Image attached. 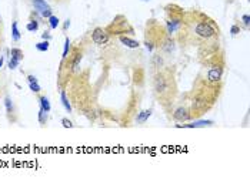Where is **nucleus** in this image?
Listing matches in <instances>:
<instances>
[{
	"instance_id": "nucleus-5",
	"label": "nucleus",
	"mask_w": 250,
	"mask_h": 185,
	"mask_svg": "<svg viewBox=\"0 0 250 185\" xmlns=\"http://www.w3.org/2000/svg\"><path fill=\"white\" fill-rule=\"evenodd\" d=\"M200 64L206 69V77L212 81H222L226 69L225 50L220 47V41H212L197 47Z\"/></svg>"
},
{
	"instance_id": "nucleus-11",
	"label": "nucleus",
	"mask_w": 250,
	"mask_h": 185,
	"mask_svg": "<svg viewBox=\"0 0 250 185\" xmlns=\"http://www.w3.org/2000/svg\"><path fill=\"white\" fill-rule=\"evenodd\" d=\"M176 123H188V121H192L190 120V114H189V110L186 106H179L177 109H174L173 112H172V117Z\"/></svg>"
},
{
	"instance_id": "nucleus-8",
	"label": "nucleus",
	"mask_w": 250,
	"mask_h": 185,
	"mask_svg": "<svg viewBox=\"0 0 250 185\" xmlns=\"http://www.w3.org/2000/svg\"><path fill=\"white\" fill-rule=\"evenodd\" d=\"M104 30H106V33L110 37L133 36V35H135L133 26L129 23L127 18H125V16H122V15L116 16V18H113V21H112L107 27H104Z\"/></svg>"
},
{
	"instance_id": "nucleus-7",
	"label": "nucleus",
	"mask_w": 250,
	"mask_h": 185,
	"mask_svg": "<svg viewBox=\"0 0 250 185\" xmlns=\"http://www.w3.org/2000/svg\"><path fill=\"white\" fill-rule=\"evenodd\" d=\"M82 57H83V50H82L80 46L70 47L69 53L62 57V63L59 66L58 72L59 92H66V87H67L69 81L72 80V77L79 70Z\"/></svg>"
},
{
	"instance_id": "nucleus-26",
	"label": "nucleus",
	"mask_w": 250,
	"mask_h": 185,
	"mask_svg": "<svg viewBox=\"0 0 250 185\" xmlns=\"http://www.w3.org/2000/svg\"><path fill=\"white\" fill-rule=\"evenodd\" d=\"M63 126H64V127H72V123L67 121V120H63Z\"/></svg>"
},
{
	"instance_id": "nucleus-24",
	"label": "nucleus",
	"mask_w": 250,
	"mask_h": 185,
	"mask_svg": "<svg viewBox=\"0 0 250 185\" xmlns=\"http://www.w3.org/2000/svg\"><path fill=\"white\" fill-rule=\"evenodd\" d=\"M30 87H32V90H33V92H40V87H39L36 81H35V84H33V83H30Z\"/></svg>"
},
{
	"instance_id": "nucleus-18",
	"label": "nucleus",
	"mask_w": 250,
	"mask_h": 185,
	"mask_svg": "<svg viewBox=\"0 0 250 185\" xmlns=\"http://www.w3.org/2000/svg\"><path fill=\"white\" fill-rule=\"evenodd\" d=\"M38 27H39V24L36 20H32V21L27 24V30H29V32H36V30H38Z\"/></svg>"
},
{
	"instance_id": "nucleus-1",
	"label": "nucleus",
	"mask_w": 250,
	"mask_h": 185,
	"mask_svg": "<svg viewBox=\"0 0 250 185\" xmlns=\"http://www.w3.org/2000/svg\"><path fill=\"white\" fill-rule=\"evenodd\" d=\"M220 29L216 20L202 10H185L183 18L174 32V41L182 47H200L203 44L219 41Z\"/></svg>"
},
{
	"instance_id": "nucleus-14",
	"label": "nucleus",
	"mask_w": 250,
	"mask_h": 185,
	"mask_svg": "<svg viewBox=\"0 0 250 185\" xmlns=\"http://www.w3.org/2000/svg\"><path fill=\"white\" fill-rule=\"evenodd\" d=\"M119 40L122 41V43H125L127 47H130V49H136V47H139V41H136V40H132V38H129L127 36H119Z\"/></svg>"
},
{
	"instance_id": "nucleus-21",
	"label": "nucleus",
	"mask_w": 250,
	"mask_h": 185,
	"mask_svg": "<svg viewBox=\"0 0 250 185\" xmlns=\"http://www.w3.org/2000/svg\"><path fill=\"white\" fill-rule=\"evenodd\" d=\"M4 43V35H3V24H1V18H0V49Z\"/></svg>"
},
{
	"instance_id": "nucleus-3",
	"label": "nucleus",
	"mask_w": 250,
	"mask_h": 185,
	"mask_svg": "<svg viewBox=\"0 0 250 185\" xmlns=\"http://www.w3.org/2000/svg\"><path fill=\"white\" fill-rule=\"evenodd\" d=\"M66 95L70 98V104L75 110L92 118L96 107V92L90 83V70H77L66 87Z\"/></svg>"
},
{
	"instance_id": "nucleus-12",
	"label": "nucleus",
	"mask_w": 250,
	"mask_h": 185,
	"mask_svg": "<svg viewBox=\"0 0 250 185\" xmlns=\"http://www.w3.org/2000/svg\"><path fill=\"white\" fill-rule=\"evenodd\" d=\"M109 38H110V36H109V35L106 33V30L102 29V27H96V29L93 30V33H92V40H93V43H95V44H99V46L106 44V43L109 41Z\"/></svg>"
},
{
	"instance_id": "nucleus-17",
	"label": "nucleus",
	"mask_w": 250,
	"mask_h": 185,
	"mask_svg": "<svg viewBox=\"0 0 250 185\" xmlns=\"http://www.w3.org/2000/svg\"><path fill=\"white\" fill-rule=\"evenodd\" d=\"M36 49H38L39 52H46V50L49 49V41H42V43H39V44H36Z\"/></svg>"
},
{
	"instance_id": "nucleus-4",
	"label": "nucleus",
	"mask_w": 250,
	"mask_h": 185,
	"mask_svg": "<svg viewBox=\"0 0 250 185\" xmlns=\"http://www.w3.org/2000/svg\"><path fill=\"white\" fill-rule=\"evenodd\" d=\"M152 92L157 104L170 118L179 97V84L173 66H165L152 73Z\"/></svg>"
},
{
	"instance_id": "nucleus-22",
	"label": "nucleus",
	"mask_w": 250,
	"mask_h": 185,
	"mask_svg": "<svg viewBox=\"0 0 250 185\" xmlns=\"http://www.w3.org/2000/svg\"><path fill=\"white\" fill-rule=\"evenodd\" d=\"M13 38L19 40V30H18V24L16 23H13Z\"/></svg>"
},
{
	"instance_id": "nucleus-2",
	"label": "nucleus",
	"mask_w": 250,
	"mask_h": 185,
	"mask_svg": "<svg viewBox=\"0 0 250 185\" xmlns=\"http://www.w3.org/2000/svg\"><path fill=\"white\" fill-rule=\"evenodd\" d=\"M223 81H212L205 74L197 75L193 87L183 94V106L188 107L190 120H199L212 110L220 98Z\"/></svg>"
},
{
	"instance_id": "nucleus-19",
	"label": "nucleus",
	"mask_w": 250,
	"mask_h": 185,
	"mask_svg": "<svg viewBox=\"0 0 250 185\" xmlns=\"http://www.w3.org/2000/svg\"><path fill=\"white\" fill-rule=\"evenodd\" d=\"M12 57H13V58H18L20 61V60L23 58V53L20 52L19 49H13V50H12Z\"/></svg>"
},
{
	"instance_id": "nucleus-27",
	"label": "nucleus",
	"mask_w": 250,
	"mask_h": 185,
	"mask_svg": "<svg viewBox=\"0 0 250 185\" xmlns=\"http://www.w3.org/2000/svg\"><path fill=\"white\" fill-rule=\"evenodd\" d=\"M56 3H67L69 0H55Z\"/></svg>"
},
{
	"instance_id": "nucleus-13",
	"label": "nucleus",
	"mask_w": 250,
	"mask_h": 185,
	"mask_svg": "<svg viewBox=\"0 0 250 185\" xmlns=\"http://www.w3.org/2000/svg\"><path fill=\"white\" fill-rule=\"evenodd\" d=\"M165 55L160 52H154L153 57H152V73L160 70L162 67H165Z\"/></svg>"
},
{
	"instance_id": "nucleus-20",
	"label": "nucleus",
	"mask_w": 250,
	"mask_h": 185,
	"mask_svg": "<svg viewBox=\"0 0 250 185\" xmlns=\"http://www.w3.org/2000/svg\"><path fill=\"white\" fill-rule=\"evenodd\" d=\"M49 21H50V27H52V29H56L59 26V18H55V16H50V18H49Z\"/></svg>"
},
{
	"instance_id": "nucleus-16",
	"label": "nucleus",
	"mask_w": 250,
	"mask_h": 185,
	"mask_svg": "<svg viewBox=\"0 0 250 185\" xmlns=\"http://www.w3.org/2000/svg\"><path fill=\"white\" fill-rule=\"evenodd\" d=\"M35 7H36V9H39L40 12H43V10L49 9V7H47V4H46L43 0H36V1H35Z\"/></svg>"
},
{
	"instance_id": "nucleus-10",
	"label": "nucleus",
	"mask_w": 250,
	"mask_h": 185,
	"mask_svg": "<svg viewBox=\"0 0 250 185\" xmlns=\"http://www.w3.org/2000/svg\"><path fill=\"white\" fill-rule=\"evenodd\" d=\"M139 107H140V92L133 90L132 94H130V97H129V103H127L126 111L123 114V120H122V126L123 127H129L130 126V121L139 114L137 112Z\"/></svg>"
},
{
	"instance_id": "nucleus-6",
	"label": "nucleus",
	"mask_w": 250,
	"mask_h": 185,
	"mask_svg": "<svg viewBox=\"0 0 250 185\" xmlns=\"http://www.w3.org/2000/svg\"><path fill=\"white\" fill-rule=\"evenodd\" d=\"M145 46L149 52L170 55L173 52L174 38L167 33V29L162 21L157 18H149L145 26Z\"/></svg>"
},
{
	"instance_id": "nucleus-23",
	"label": "nucleus",
	"mask_w": 250,
	"mask_h": 185,
	"mask_svg": "<svg viewBox=\"0 0 250 185\" xmlns=\"http://www.w3.org/2000/svg\"><path fill=\"white\" fill-rule=\"evenodd\" d=\"M18 64H19V60H18V58H13V57H12V60H10V63H9V67H10V69H15V67L18 66Z\"/></svg>"
},
{
	"instance_id": "nucleus-25",
	"label": "nucleus",
	"mask_w": 250,
	"mask_h": 185,
	"mask_svg": "<svg viewBox=\"0 0 250 185\" xmlns=\"http://www.w3.org/2000/svg\"><path fill=\"white\" fill-rule=\"evenodd\" d=\"M42 13H43L44 18H50V16H52V10H50V9H46V10H43Z\"/></svg>"
},
{
	"instance_id": "nucleus-15",
	"label": "nucleus",
	"mask_w": 250,
	"mask_h": 185,
	"mask_svg": "<svg viewBox=\"0 0 250 185\" xmlns=\"http://www.w3.org/2000/svg\"><path fill=\"white\" fill-rule=\"evenodd\" d=\"M39 100H40V103H42V110L44 111V112H49V111H50V104H49V100H47L46 97H40Z\"/></svg>"
},
{
	"instance_id": "nucleus-9",
	"label": "nucleus",
	"mask_w": 250,
	"mask_h": 185,
	"mask_svg": "<svg viewBox=\"0 0 250 185\" xmlns=\"http://www.w3.org/2000/svg\"><path fill=\"white\" fill-rule=\"evenodd\" d=\"M165 13H166V29H167V33L172 36L174 35V32L177 30L182 18H183V13H185V9L176 3H170L165 7Z\"/></svg>"
}]
</instances>
